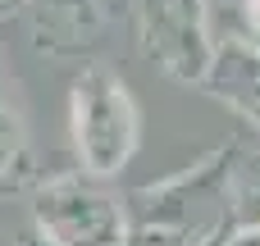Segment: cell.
<instances>
[{"label": "cell", "instance_id": "6da1fadb", "mask_svg": "<svg viewBox=\"0 0 260 246\" xmlns=\"http://www.w3.org/2000/svg\"><path fill=\"white\" fill-rule=\"evenodd\" d=\"M137 132L142 119L123 78L110 73L105 64H87L82 78L73 82V146L82 173L87 178L119 173L137 151Z\"/></svg>", "mask_w": 260, "mask_h": 246}, {"label": "cell", "instance_id": "7a4b0ae2", "mask_svg": "<svg viewBox=\"0 0 260 246\" xmlns=\"http://www.w3.org/2000/svg\"><path fill=\"white\" fill-rule=\"evenodd\" d=\"M37 228L46 246H123V205L87 173H59L37 192Z\"/></svg>", "mask_w": 260, "mask_h": 246}, {"label": "cell", "instance_id": "3957f363", "mask_svg": "<svg viewBox=\"0 0 260 246\" xmlns=\"http://www.w3.org/2000/svg\"><path fill=\"white\" fill-rule=\"evenodd\" d=\"M142 41L178 82H206L215 46L206 32V0H142Z\"/></svg>", "mask_w": 260, "mask_h": 246}, {"label": "cell", "instance_id": "277c9868", "mask_svg": "<svg viewBox=\"0 0 260 246\" xmlns=\"http://www.w3.org/2000/svg\"><path fill=\"white\" fill-rule=\"evenodd\" d=\"M27 178H32V160H27L23 100H18V82L9 78V68L0 59V192H14Z\"/></svg>", "mask_w": 260, "mask_h": 246}, {"label": "cell", "instance_id": "5b68a950", "mask_svg": "<svg viewBox=\"0 0 260 246\" xmlns=\"http://www.w3.org/2000/svg\"><path fill=\"white\" fill-rule=\"evenodd\" d=\"M219 246H260V224L256 228H238L233 237H219Z\"/></svg>", "mask_w": 260, "mask_h": 246}, {"label": "cell", "instance_id": "8992f818", "mask_svg": "<svg viewBox=\"0 0 260 246\" xmlns=\"http://www.w3.org/2000/svg\"><path fill=\"white\" fill-rule=\"evenodd\" d=\"M247 18L256 23V37H260V0H247Z\"/></svg>", "mask_w": 260, "mask_h": 246}, {"label": "cell", "instance_id": "52a82bcc", "mask_svg": "<svg viewBox=\"0 0 260 246\" xmlns=\"http://www.w3.org/2000/svg\"><path fill=\"white\" fill-rule=\"evenodd\" d=\"M14 9H23V0H0V14H14Z\"/></svg>", "mask_w": 260, "mask_h": 246}, {"label": "cell", "instance_id": "ba28073f", "mask_svg": "<svg viewBox=\"0 0 260 246\" xmlns=\"http://www.w3.org/2000/svg\"><path fill=\"white\" fill-rule=\"evenodd\" d=\"M219 237H224V233H215V237H210V242H201V246H219Z\"/></svg>", "mask_w": 260, "mask_h": 246}, {"label": "cell", "instance_id": "9c48e42d", "mask_svg": "<svg viewBox=\"0 0 260 246\" xmlns=\"http://www.w3.org/2000/svg\"><path fill=\"white\" fill-rule=\"evenodd\" d=\"M0 246H14V237H5V233H0Z\"/></svg>", "mask_w": 260, "mask_h": 246}]
</instances>
